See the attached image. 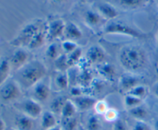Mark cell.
I'll list each match as a JSON object with an SVG mask.
<instances>
[{
	"instance_id": "obj_43",
	"label": "cell",
	"mask_w": 158,
	"mask_h": 130,
	"mask_svg": "<svg viewBox=\"0 0 158 130\" xmlns=\"http://www.w3.org/2000/svg\"><path fill=\"white\" fill-rule=\"evenodd\" d=\"M47 130H62V128H61V127H60V125H56V126L52 127V128H49V129H47Z\"/></svg>"
},
{
	"instance_id": "obj_4",
	"label": "cell",
	"mask_w": 158,
	"mask_h": 130,
	"mask_svg": "<svg viewBox=\"0 0 158 130\" xmlns=\"http://www.w3.org/2000/svg\"><path fill=\"white\" fill-rule=\"evenodd\" d=\"M40 29H40V24L39 23V21L31 22L23 26L18 35L13 40H11L10 44L12 46H18V47H21L23 46H27L32 37Z\"/></svg>"
},
{
	"instance_id": "obj_11",
	"label": "cell",
	"mask_w": 158,
	"mask_h": 130,
	"mask_svg": "<svg viewBox=\"0 0 158 130\" xmlns=\"http://www.w3.org/2000/svg\"><path fill=\"white\" fill-rule=\"evenodd\" d=\"M73 102L75 104L77 110L85 111L94 108L97 100L94 97L83 94V95L78 96V97H74Z\"/></svg>"
},
{
	"instance_id": "obj_6",
	"label": "cell",
	"mask_w": 158,
	"mask_h": 130,
	"mask_svg": "<svg viewBox=\"0 0 158 130\" xmlns=\"http://www.w3.org/2000/svg\"><path fill=\"white\" fill-rule=\"evenodd\" d=\"M22 111L23 114L29 116L32 119H35L42 115L43 111L40 102L35 99H26L21 105Z\"/></svg>"
},
{
	"instance_id": "obj_18",
	"label": "cell",
	"mask_w": 158,
	"mask_h": 130,
	"mask_svg": "<svg viewBox=\"0 0 158 130\" xmlns=\"http://www.w3.org/2000/svg\"><path fill=\"white\" fill-rule=\"evenodd\" d=\"M57 124L55 114L51 111H44L41 115V126L44 130L56 126Z\"/></svg>"
},
{
	"instance_id": "obj_12",
	"label": "cell",
	"mask_w": 158,
	"mask_h": 130,
	"mask_svg": "<svg viewBox=\"0 0 158 130\" xmlns=\"http://www.w3.org/2000/svg\"><path fill=\"white\" fill-rule=\"evenodd\" d=\"M97 12L103 19L109 20H114L119 15V12L117 9L110 3L103 2L99 3L97 6Z\"/></svg>"
},
{
	"instance_id": "obj_45",
	"label": "cell",
	"mask_w": 158,
	"mask_h": 130,
	"mask_svg": "<svg viewBox=\"0 0 158 130\" xmlns=\"http://www.w3.org/2000/svg\"><path fill=\"white\" fill-rule=\"evenodd\" d=\"M88 0H80V2H83V3H84V2H87Z\"/></svg>"
},
{
	"instance_id": "obj_29",
	"label": "cell",
	"mask_w": 158,
	"mask_h": 130,
	"mask_svg": "<svg viewBox=\"0 0 158 130\" xmlns=\"http://www.w3.org/2000/svg\"><path fill=\"white\" fill-rule=\"evenodd\" d=\"M148 93V89L146 86L142 84H138L136 87H134V88L131 90V91H128L127 94H131V95H134L135 97L140 98L143 99L144 98L147 96Z\"/></svg>"
},
{
	"instance_id": "obj_22",
	"label": "cell",
	"mask_w": 158,
	"mask_h": 130,
	"mask_svg": "<svg viewBox=\"0 0 158 130\" xmlns=\"http://www.w3.org/2000/svg\"><path fill=\"white\" fill-rule=\"evenodd\" d=\"M77 111H78V110H77V107H76L75 104L73 103V100L66 99V101L65 102L64 105H63V108H62L60 115H61L62 119L72 118L75 116Z\"/></svg>"
},
{
	"instance_id": "obj_30",
	"label": "cell",
	"mask_w": 158,
	"mask_h": 130,
	"mask_svg": "<svg viewBox=\"0 0 158 130\" xmlns=\"http://www.w3.org/2000/svg\"><path fill=\"white\" fill-rule=\"evenodd\" d=\"M55 84L60 90H65L69 85V79L66 73L61 72L56 77Z\"/></svg>"
},
{
	"instance_id": "obj_8",
	"label": "cell",
	"mask_w": 158,
	"mask_h": 130,
	"mask_svg": "<svg viewBox=\"0 0 158 130\" xmlns=\"http://www.w3.org/2000/svg\"><path fill=\"white\" fill-rule=\"evenodd\" d=\"M28 62H29V54L26 50L22 48H19L14 51L9 59L12 71H17L23 67Z\"/></svg>"
},
{
	"instance_id": "obj_23",
	"label": "cell",
	"mask_w": 158,
	"mask_h": 130,
	"mask_svg": "<svg viewBox=\"0 0 158 130\" xmlns=\"http://www.w3.org/2000/svg\"><path fill=\"white\" fill-rule=\"evenodd\" d=\"M150 0H119V3L125 9H134L144 6Z\"/></svg>"
},
{
	"instance_id": "obj_41",
	"label": "cell",
	"mask_w": 158,
	"mask_h": 130,
	"mask_svg": "<svg viewBox=\"0 0 158 130\" xmlns=\"http://www.w3.org/2000/svg\"><path fill=\"white\" fill-rule=\"evenodd\" d=\"M6 129V123L3 121V119H2L0 118V130H5Z\"/></svg>"
},
{
	"instance_id": "obj_24",
	"label": "cell",
	"mask_w": 158,
	"mask_h": 130,
	"mask_svg": "<svg viewBox=\"0 0 158 130\" xmlns=\"http://www.w3.org/2000/svg\"><path fill=\"white\" fill-rule=\"evenodd\" d=\"M86 130H100L101 122L97 114H93L88 117L86 122Z\"/></svg>"
},
{
	"instance_id": "obj_1",
	"label": "cell",
	"mask_w": 158,
	"mask_h": 130,
	"mask_svg": "<svg viewBox=\"0 0 158 130\" xmlns=\"http://www.w3.org/2000/svg\"><path fill=\"white\" fill-rule=\"evenodd\" d=\"M119 61L128 73L135 74L144 69L148 63V55L141 46L127 45L120 50Z\"/></svg>"
},
{
	"instance_id": "obj_26",
	"label": "cell",
	"mask_w": 158,
	"mask_h": 130,
	"mask_svg": "<svg viewBox=\"0 0 158 130\" xmlns=\"http://www.w3.org/2000/svg\"><path fill=\"white\" fill-rule=\"evenodd\" d=\"M82 55H83V50L80 47H77L74 51H73L70 54H67L66 56V59H67V64L68 67H72L77 62L80 61V58H81Z\"/></svg>"
},
{
	"instance_id": "obj_31",
	"label": "cell",
	"mask_w": 158,
	"mask_h": 130,
	"mask_svg": "<svg viewBox=\"0 0 158 130\" xmlns=\"http://www.w3.org/2000/svg\"><path fill=\"white\" fill-rule=\"evenodd\" d=\"M46 55L52 60H56L60 57L58 45L56 43H52L48 46L46 50Z\"/></svg>"
},
{
	"instance_id": "obj_19",
	"label": "cell",
	"mask_w": 158,
	"mask_h": 130,
	"mask_svg": "<svg viewBox=\"0 0 158 130\" xmlns=\"http://www.w3.org/2000/svg\"><path fill=\"white\" fill-rule=\"evenodd\" d=\"M128 115L134 118V119H136V121H144L148 118L149 113H148V110L147 109L146 107L143 106V104H142L138 106L129 108L128 109Z\"/></svg>"
},
{
	"instance_id": "obj_5",
	"label": "cell",
	"mask_w": 158,
	"mask_h": 130,
	"mask_svg": "<svg viewBox=\"0 0 158 130\" xmlns=\"http://www.w3.org/2000/svg\"><path fill=\"white\" fill-rule=\"evenodd\" d=\"M21 95V87L15 80L6 81L0 88V98L6 102L19 98Z\"/></svg>"
},
{
	"instance_id": "obj_35",
	"label": "cell",
	"mask_w": 158,
	"mask_h": 130,
	"mask_svg": "<svg viewBox=\"0 0 158 130\" xmlns=\"http://www.w3.org/2000/svg\"><path fill=\"white\" fill-rule=\"evenodd\" d=\"M56 67L58 68L60 71L69 67L67 64V59H66V55H60V57L55 60Z\"/></svg>"
},
{
	"instance_id": "obj_21",
	"label": "cell",
	"mask_w": 158,
	"mask_h": 130,
	"mask_svg": "<svg viewBox=\"0 0 158 130\" xmlns=\"http://www.w3.org/2000/svg\"><path fill=\"white\" fill-rule=\"evenodd\" d=\"M102 19H103V17L100 15L98 12H95V11L89 9L85 12V23L87 24V26H90V27H94V26H97L99 24H100Z\"/></svg>"
},
{
	"instance_id": "obj_28",
	"label": "cell",
	"mask_w": 158,
	"mask_h": 130,
	"mask_svg": "<svg viewBox=\"0 0 158 130\" xmlns=\"http://www.w3.org/2000/svg\"><path fill=\"white\" fill-rule=\"evenodd\" d=\"M60 125L62 130H77L78 122L75 117L62 119L61 125Z\"/></svg>"
},
{
	"instance_id": "obj_17",
	"label": "cell",
	"mask_w": 158,
	"mask_h": 130,
	"mask_svg": "<svg viewBox=\"0 0 158 130\" xmlns=\"http://www.w3.org/2000/svg\"><path fill=\"white\" fill-rule=\"evenodd\" d=\"M11 71L12 68L9 59L2 58L0 60V88L7 81Z\"/></svg>"
},
{
	"instance_id": "obj_42",
	"label": "cell",
	"mask_w": 158,
	"mask_h": 130,
	"mask_svg": "<svg viewBox=\"0 0 158 130\" xmlns=\"http://www.w3.org/2000/svg\"><path fill=\"white\" fill-rule=\"evenodd\" d=\"M154 130H158V117L154 120Z\"/></svg>"
},
{
	"instance_id": "obj_34",
	"label": "cell",
	"mask_w": 158,
	"mask_h": 130,
	"mask_svg": "<svg viewBox=\"0 0 158 130\" xmlns=\"http://www.w3.org/2000/svg\"><path fill=\"white\" fill-rule=\"evenodd\" d=\"M108 108H109V107H108V104L106 101L99 100L95 104L94 109L97 115H103Z\"/></svg>"
},
{
	"instance_id": "obj_27",
	"label": "cell",
	"mask_w": 158,
	"mask_h": 130,
	"mask_svg": "<svg viewBox=\"0 0 158 130\" xmlns=\"http://www.w3.org/2000/svg\"><path fill=\"white\" fill-rule=\"evenodd\" d=\"M143 102V99L128 94H126V95L124 96V98H123V103L128 109L142 105Z\"/></svg>"
},
{
	"instance_id": "obj_9",
	"label": "cell",
	"mask_w": 158,
	"mask_h": 130,
	"mask_svg": "<svg viewBox=\"0 0 158 130\" xmlns=\"http://www.w3.org/2000/svg\"><path fill=\"white\" fill-rule=\"evenodd\" d=\"M86 60L90 63L100 64L105 62L106 54L104 50L98 45H93L86 51Z\"/></svg>"
},
{
	"instance_id": "obj_2",
	"label": "cell",
	"mask_w": 158,
	"mask_h": 130,
	"mask_svg": "<svg viewBox=\"0 0 158 130\" xmlns=\"http://www.w3.org/2000/svg\"><path fill=\"white\" fill-rule=\"evenodd\" d=\"M16 72V82L21 88L28 89L33 88L38 82L45 78L47 69L40 60L29 61Z\"/></svg>"
},
{
	"instance_id": "obj_32",
	"label": "cell",
	"mask_w": 158,
	"mask_h": 130,
	"mask_svg": "<svg viewBox=\"0 0 158 130\" xmlns=\"http://www.w3.org/2000/svg\"><path fill=\"white\" fill-rule=\"evenodd\" d=\"M103 117L107 122H114L119 119V112L114 108H109L103 115Z\"/></svg>"
},
{
	"instance_id": "obj_10",
	"label": "cell",
	"mask_w": 158,
	"mask_h": 130,
	"mask_svg": "<svg viewBox=\"0 0 158 130\" xmlns=\"http://www.w3.org/2000/svg\"><path fill=\"white\" fill-rule=\"evenodd\" d=\"M50 87L43 80V79L32 88L33 99L39 102H46L50 96Z\"/></svg>"
},
{
	"instance_id": "obj_25",
	"label": "cell",
	"mask_w": 158,
	"mask_h": 130,
	"mask_svg": "<svg viewBox=\"0 0 158 130\" xmlns=\"http://www.w3.org/2000/svg\"><path fill=\"white\" fill-rule=\"evenodd\" d=\"M66 101V98L63 96H59V97L55 98L51 102L50 111L54 114H60Z\"/></svg>"
},
{
	"instance_id": "obj_39",
	"label": "cell",
	"mask_w": 158,
	"mask_h": 130,
	"mask_svg": "<svg viewBox=\"0 0 158 130\" xmlns=\"http://www.w3.org/2000/svg\"><path fill=\"white\" fill-rule=\"evenodd\" d=\"M153 94L158 98V81L153 84Z\"/></svg>"
},
{
	"instance_id": "obj_14",
	"label": "cell",
	"mask_w": 158,
	"mask_h": 130,
	"mask_svg": "<svg viewBox=\"0 0 158 130\" xmlns=\"http://www.w3.org/2000/svg\"><path fill=\"white\" fill-rule=\"evenodd\" d=\"M97 71L98 74L105 80L109 81H114L115 80L117 71L114 65L105 61L97 65Z\"/></svg>"
},
{
	"instance_id": "obj_20",
	"label": "cell",
	"mask_w": 158,
	"mask_h": 130,
	"mask_svg": "<svg viewBox=\"0 0 158 130\" xmlns=\"http://www.w3.org/2000/svg\"><path fill=\"white\" fill-rule=\"evenodd\" d=\"M46 32L40 29L29 42L27 47L29 50H35L43 46L46 40Z\"/></svg>"
},
{
	"instance_id": "obj_38",
	"label": "cell",
	"mask_w": 158,
	"mask_h": 130,
	"mask_svg": "<svg viewBox=\"0 0 158 130\" xmlns=\"http://www.w3.org/2000/svg\"><path fill=\"white\" fill-rule=\"evenodd\" d=\"M70 94L74 97H78V96L83 95V91H82L80 87H74L71 89Z\"/></svg>"
},
{
	"instance_id": "obj_3",
	"label": "cell",
	"mask_w": 158,
	"mask_h": 130,
	"mask_svg": "<svg viewBox=\"0 0 158 130\" xmlns=\"http://www.w3.org/2000/svg\"><path fill=\"white\" fill-rule=\"evenodd\" d=\"M103 33L106 35H123L136 39L144 38L146 33L132 27L130 25L120 21V20H110L103 28Z\"/></svg>"
},
{
	"instance_id": "obj_37",
	"label": "cell",
	"mask_w": 158,
	"mask_h": 130,
	"mask_svg": "<svg viewBox=\"0 0 158 130\" xmlns=\"http://www.w3.org/2000/svg\"><path fill=\"white\" fill-rule=\"evenodd\" d=\"M113 123L112 130H129L126 122L122 119H118Z\"/></svg>"
},
{
	"instance_id": "obj_44",
	"label": "cell",
	"mask_w": 158,
	"mask_h": 130,
	"mask_svg": "<svg viewBox=\"0 0 158 130\" xmlns=\"http://www.w3.org/2000/svg\"><path fill=\"white\" fill-rule=\"evenodd\" d=\"M156 40H157V49H158V32L157 34V38H156Z\"/></svg>"
},
{
	"instance_id": "obj_15",
	"label": "cell",
	"mask_w": 158,
	"mask_h": 130,
	"mask_svg": "<svg viewBox=\"0 0 158 130\" xmlns=\"http://www.w3.org/2000/svg\"><path fill=\"white\" fill-rule=\"evenodd\" d=\"M63 35L66 37V40L76 41V40H78L82 38L83 32L76 23L69 21L66 23Z\"/></svg>"
},
{
	"instance_id": "obj_7",
	"label": "cell",
	"mask_w": 158,
	"mask_h": 130,
	"mask_svg": "<svg viewBox=\"0 0 158 130\" xmlns=\"http://www.w3.org/2000/svg\"><path fill=\"white\" fill-rule=\"evenodd\" d=\"M66 23L62 19H55L49 22L46 27V38L52 40L59 38L64 33Z\"/></svg>"
},
{
	"instance_id": "obj_13",
	"label": "cell",
	"mask_w": 158,
	"mask_h": 130,
	"mask_svg": "<svg viewBox=\"0 0 158 130\" xmlns=\"http://www.w3.org/2000/svg\"><path fill=\"white\" fill-rule=\"evenodd\" d=\"M139 84V80L134 74L128 73L123 74L119 79V87L122 91L127 93L132 88Z\"/></svg>"
},
{
	"instance_id": "obj_40",
	"label": "cell",
	"mask_w": 158,
	"mask_h": 130,
	"mask_svg": "<svg viewBox=\"0 0 158 130\" xmlns=\"http://www.w3.org/2000/svg\"><path fill=\"white\" fill-rule=\"evenodd\" d=\"M50 1L54 4H63V3L66 2L68 0H50Z\"/></svg>"
},
{
	"instance_id": "obj_16",
	"label": "cell",
	"mask_w": 158,
	"mask_h": 130,
	"mask_svg": "<svg viewBox=\"0 0 158 130\" xmlns=\"http://www.w3.org/2000/svg\"><path fill=\"white\" fill-rule=\"evenodd\" d=\"M15 130H33V119L25 114L15 116L13 122Z\"/></svg>"
},
{
	"instance_id": "obj_33",
	"label": "cell",
	"mask_w": 158,
	"mask_h": 130,
	"mask_svg": "<svg viewBox=\"0 0 158 130\" xmlns=\"http://www.w3.org/2000/svg\"><path fill=\"white\" fill-rule=\"evenodd\" d=\"M77 47H78V46H77V43H75V41H72V40H66L61 43V48L63 49V50L67 54L72 53L73 51L75 50Z\"/></svg>"
},
{
	"instance_id": "obj_36",
	"label": "cell",
	"mask_w": 158,
	"mask_h": 130,
	"mask_svg": "<svg viewBox=\"0 0 158 130\" xmlns=\"http://www.w3.org/2000/svg\"><path fill=\"white\" fill-rule=\"evenodd\" d=\"M132 130H152V128L145 121L137 120L133 126Z\"/></svg>"
}]
</instances>
